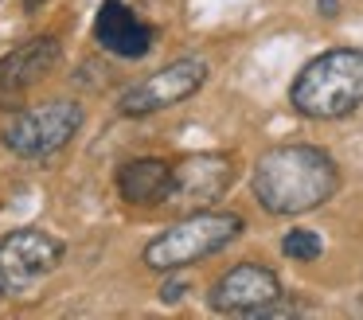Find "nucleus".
Segmentation results:
<instances>
[{
  "label": "nucleus",
  "instance_id": "nucleus-1",
  "mask_svg": "<svg viewBox=\"0 0 363 320\" xmlns=\"http://www.w3.org/2000/svg\"><path fill=\"white\" fill-rule=\"evenodd\" d=\"M340 168L316 145H277L254 164V195L269 215H305L336 195Z\"/></svg>",
  "mask_w": 363,
  "mask_h": 320
},
{
  "label": "nucleus",
  "instance_id": "nucleus-2",
  "mask_svg": "<svg viewBox=\"0 0 363 320\" xmlns=\"http://www.w3.org/2000/svg\"><path fill=\"white\" fill-rule=\"evenodd\" d=\"M289 101L297 114L313 121H336V117L355 114L363 106V51L336 47V51L316 55L293 78Z\"/></svg>",
  "mask_w": 363,
  "mask_h": 320
},
{
  "label": "nucleus",
  "instance_id": "nucleus-3",
  "mask_svg": "<svg viewBox=\"0 0 363 320\" xmlns=\"http://www.w3.org/2000/svg\"><path fill=\"white\" fill-rule=\"evenodd\" d=\"M242 234V219L230 215V211H196V215L180 219V223H172L164 234H157V238L145 246V265L149 270H184V265H196L203 262V258L219 254L223 246H230V242Z\"/></svg>",
  "mask_w": 363,
  "mask_h": 320
},
{
  "label": "nucleus",
  "instance_id": "nucleus-4",
  "mask_svg": "<svg viewBox=\"0 0 363 320\" xmlns=\"http://www.w3.org/2000/svg\"><path fill=\"white\" fill-rule=\"evenodd\" d=\"M79 129H82V106L59 98L12 117L4 125V145L16 156H48V153H59Z\"/></svg>",
  "mask_w": 363,
  "mask_h": 320
},
{
  "label": "nucleus",
  "instance_id": "nucleus-5",
  "mask_svg": "<svg viewBox=\"0 0 363 320\" xmlns=\"http://www.w3.org/2000/svg\"><path fill=\"white\" fill-rule=\"evenodd\" d=\"M63 262V242L51 238L48 231H12L0 238V293H28L32 285H40L55 265Z\"/></svg>",
  "mask_w": 363,
  "mask_h": 320
},
{
  "label": "nucleus",
  "instance_id": "nucleus-6",
  "mask_svg": "<svg viewBox=\"0 0 363 320\" xmlns=\"http://www.w3.org/2000/svg\"><path fill=\"white\" fill-rule=\"evenodd\" d=\"M203 82H207V62L203 59H176V62H168V67H160L157 75H149L145 82H137L133 90H125L118 106L125 117L157 114V109H168V106H176V101L191 98Z\"/></svg>",
  "mask_w": 363,
  "mask_h": 320
},
{
  "label": "nucleus",
  "instance_id": "nucleus-7",
  "mask_svg": "<svg viewBox=\"0 0 363 320\" xmlns=\"http://www.w3.org/2000/svg\"><path fill=\"white\" fill-rule=\"evenodd\" d=\"M235 180V160L227 153H199V156H184L180 164H172V192L168 203L176 207H211Z\"/></svg>",
  "mask_w": 363,
  "mask_h": 320
},
{
  "label": "nucleus",
  "instance_id": "nucleus-8",
  "mask_svg": "<svg viewBox=\"0 0 363 320\" xmlns=\"http://www.w3.org/2000/svg\"><path fill=\"white\" fill-rule=\"evenodd\" d=\"M281 281H277L274 270L266 265H254V262H242V265H230L219 281L211 285L207 293V304L215 312H230V316H250L254 309L269 301H281Z\"/></svg>",
  "mask_w": 363,
  "mask_h": 320
},
{
  "label": "nucleus",
  "instance_id": "nucleus-9",
  "mask_svg": "<svg viewBox=\"0 0 363 320\" xmlns=\"http://www.w3.org/2000/svg\"><path fill=\"white\" fill-rule=\"evenodd\" d=\"M94 39L121 59H141L152 47V28L145 20H137V12L125 0H102V8L94 16Z\"/></svg>",
  "mask_w": 363,
  "mask_h": 320
},
{
  "label": "nucleus",
  "instance_id": "nucleus-10",
  "mask_svg": "<svg viewBox=\"0 0 363 320\" xmlns=\"http://www.w3.org/2000/svg\"><path fill=\"white\" fill-rule=\"evenodd\" d=\"M59 62V39L55 35H35L24 47L9 51L0 59V94H24L28 86H35L43 75H51Z\"/></svg>",
  "mask_w": 363,
  "mask_h": 320
},
{
  "label": "nucleus",
  "instance_id": "nucleus-11",
  "mask_svg": "<svg viewBox=\"0 0 363 320\" xmlns=\"http://www.w3.org/2000/svg\"><path fill=\"white\" fill-rule=\"evenodd\" d=\"M118 192L125 203H137V207L168 203V192H172V164L157 160V156H141V160L121 164Z\"/></svg>",
  "mask_w": 363,
  "mask_h": 320
},
{
  "label": "nucleus",
  "instance_id": "nucleus-12",
  "mask_svg": "<svg viewBox=\"0 0 363 320\" xmlns=\"http://www.w3.org/2000/svg\"><path fill=\"white\" fill-rule=\"evenodd\" d=\"M281 250L285 258H293V262H316V258L324 254V242L316 231H289L281 238Z\"/></svg>",
  "mask_w": 363,
  "mask_h": 320
},
{
  "label": "nucleus",
  "instance_id": "nucleus-13",
  "mask_svg": "<svg viewBox=\"0 0 363 320\" xmlns=\"http://www.w3.org/2000/svg\"><path fill=\"white\" fill-rule=\"evenodd\" d=\"M184 297V281H164V289H160V301L164 304H176Z\"/></svg>",
  "mask_w": 363,
  "mask_h": 320
},
{
  "label": "nucleus",
  "instance_id": "nucleus-14",
  "mask_svg": "<svg viewBox=\"0 0 363 320\" xmlns=\"http://www.w3.org/2000/svg\"><path fill=\"white\" fill-rule=\"evenodd\" d=\"M320 8H324V16H336L340 4H336V0H320Z\"/></svg>",
  "mask_w": 363,
  "mask_h": 320
},
{
  "label": "nucleus",
  "instance_id": "nucleus-15",
  "mask_svg": "<svg viewBox=\"0 0 363 320\" xmlns=\"http://www.w3.org/2000/svg\"><path fill=\"white\" fill-rule=\"evenodd\" d=\"M43 4H48V0H24V8H28V12H40Z\"/></svg>",
  "mask_w": 363,
  "mask_h": 320
}]
</instances>
